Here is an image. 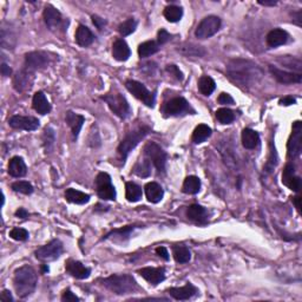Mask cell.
Listing matches in <instances>:
<instances>
[{"instance_id": "1", "label": "cell", "mask_w": 302, "mask_h": 302, "mask_svg": "<svg viewBox=\"0 0 302 302\" xmlns=\"http://www.w3.org/2000/svg\"><path fill=\"white\" fill-rule=\"evenodd\" d=\"M227 75L231 82L240 86H252L262 77V70L250 60L233 59L227 65Z\"/></svg>"}, {"instance_id": "2", "label": "cell", "mask_w": 302, "mask_h": 302, "mask_svg": "<svg viewBox=\"0 0 302 302\" xmlns=\"http://www.w3.org/2000/svg\"><path fill=\"white\" fill-rule=\"evenodd\" d=\"M38 284L37 273L31 266H22L14 272L13 286L19 298H27L36 291Z\"/></svg>"}, {"instance_id": "3", "label": "cell", "mask_w": 302, "mask_h": 302, "mask_svg": "<svg viewBox=\"0 0 302 302\" xmlns=\"http://www.w3.org/2000/svg\"><path fill=\"white\" fill-rule=\"evenodd\" d=\"M102 284L105 288H108L109 291H111L112 293L117 295L134 293L138 288L136 280L129 274L111 275L109 276V278L104 279V280L102 281Z\"/></svg>"}, {"instance_id": "4", "label": "cell", "mask_w": 302, "mask_h": 302, "mask_svg": "<svg viewBox=\"0 0 302 302\" xmlns=\"http://www.w3.org/2000/svg\"><path fill=\"white\" fill-rule=\"evenodd\" d=\"M151 131V128L146 124H141L135 128L134 130L129 131L125 135V137L122 141L120 147H118V153H120L122 160L127 159V157L133 151L135 148L138 146V143L143 140Z\"/></svg>"}, {"instance_id": "5", "label": "cell", "mask_w": 302, "mask_h": 302, "mask_svg": "<svg viewBox=\"0 0 302 302\" xmlns=\"http://www.w3.org/2000/svg\"><path fill=\"white\" fill-rule=\"evenodd\" d=\"M107 104L110 108V110L117 116V117L125 120L131 114V109L129 103L125 99L124 96H122L118 92H114V94H108L103 97Z\"/></svg>"}, {"instance_id": "6", "label": "cell", "mask_w": 302, "mask_h": 302, "mask_svg": "<svg viewBox=\"0 0 302 302\" xmlns=\"http://www.w3.org/2000/svg\"><path fill=\"white\" fill-rule=\"evenodd\" d=\"M144 156L155 165V168L159 173L165 171L166 153L158 144L153 142L148 143L147 146L144 147Z\"/></svg>"}, {"instance_id": "7", "label": "cell", "mask_w": 302, "mask_h": 302, "mask_svg": "<svg viewBox=\"0 0 302 302\" xmlns=\"http://www.w3.org/2000/svg\"><path fill=\"white\" fill-rule=\"evenodd\" d=\"M96 190L99 198L104 201H114L116 198V189L111 182L110 175L107 172L98 173L96 177Z\"/></svg>"}, {"instance_id": "8", "label": "cell", "mask_w": 302, "mask_h": 302, "mask_svg": "<svg viewBox=\"0 0 302 302\" xmlns=\"http://www.w3.org/2000/svg\"><path fill=\"white\" fill-rule=\"evenodd\" d=\"M220 27L221 19L216 17V15H209V17H205L198 24V26L195 31V36L198 39H208V38L213 37L215 33H217Z\"/></svg>"}, {"instance_id": "9", "label": "cell", "mask_w": 302, "mask_h": 302, "mask_svg": "<svg viewBox=\"0 0 302 302\" xmlns=\"http://www.w3.org/2000/svg\"><path fill=\"white\" fill-rule=\"evenodd\" d=\"M63 254V243L59 240H52L36 250V258L41 262L54 261Z\"/></svg>"}, {"instance_id": "10", "label": "cell", "mask_w": 302, "mask_h": 302, "mask_svg": "<svg viewBox=\"0 0 302 302\" xmlns=\"http://www.w3.org/2000/svg\"><path fill=\"white\" fill-rule=\"evenodd\" d=\"M125 86L129 90L130 94H133L137 99L143 102L147 107L153 108V105H155V96L151 94L142 83L130 79L125 83Z\"/></svg>"}, {"instance_id": "11", "label": "cell", "mask_w": 302, "mask_h": 302, "mask_svg": "<svg viewBox=\"0 0 302 302\" xmlns=\"http://www.w3.org/2000/svg\"><path fill=\"white\" fill-rule=\"evenodd\" d=\"M51 63V57L43 51H33L25 56V64L26 69L31 70L32 72L37 70H43L47 67Z\"/></svg>"}, {"instance_id": "12", "label": "cell", "mask_w": 302, "mask_h": 302, "mask_svg": "<svg viewBox=\"0 0 302 302\" xmlns=\"http://www.w3.org/2000/svg\"><path fill=\"white\" fill-rule=\"evenodd\" d=\"M191 110L189 103L182 97H176L170 99L163 108V114L165 117H175V116L179 115H185L187 112ZM194 111V110H191Z\"/></svg>"}, {"instance_id": "13", "label": "cell", "mask_w": 302, "mask_h": 302, "mask_svg": "<svg viewBox=\"0 0 302 302\" xmlns=\"http://www.w3.org/2000/svg\"><path fill=\"white\" fill-rule=\"evenodd\" d=\"M288 156L291 158L300 156L302 151V125L301 122L297 121L293 124V134L288 141Z\"/></svg>"}, {"instance_id": "14", "label": "cell", "mask_w": 302, "mask_h": 302, "mask_svg": "<svg viewBox=\"0 0 302 302\" xmlns=\"http://www.w3.org/2000/svg\"><path fill=\"white\" fill-rule=\"evenodd\" d=\"M9 127L18 130L34 131L39 128V121L30 116H12L8 120Z\"/></svg>"}, {"instance_id": "15", "label": "cell", "mask_w": 302, "mask_h": 302, "mask_svg": "<svg viewBox=\"0 0 302 302\" xmlns=\"http://www.w3.org/2000/svg\"><path fill=\"white\" fill-rule=\"evenodd\" d=\"M137 273L152 286H157L165 279V269L163 267H159V268L146 267V268L138 269Z\"/></svg>"}, {"instance_id": "16", "label": "cell", "mask_w": 302, "mask_h": 302, "mask_svg": "<svg viewBox=\"0 0 302 302\" xmlns=\"http://www.w3.org/2000/svg\"><path fill=\"white\" fill-rule=\"evenodd\" d=\"M269 71H271L273 77H274L279 83H281V84H294V83L300 84L302 80L301 73L298 72H288L272 65L269 66Z\"/></svg>"}, {"instance_id": "17", "label": "cell", "mask_w": 302, "mask_h": 302, "mask_svg": "<svg viewBox=\"0 0 302 302\" xmlns=\"http://www.w3.org/2000/svg\"><path fill=\"white\" fill-rule=\"evenodd\" d=\"M33 83V72L28 69L20 70L15 73L13 78V86L18 92H24L31 89Z\"/></svg>"}, {"instance_id": "18", "label": "cell", "mask_w": 302, "mask_h": 302, "mask_svg": "<svg viewBox=\"0 0 302 302\" xmlns=\"http://www.w3.org/2000/svg\"><path fill=\"white\" fill-rule=\"evenodd\" d=\"M44 20L46 26L51 31H57L63 24V18L60 12L51 5H47L44 9Z\"/></svg>"}, {"instance_id": "19", "label": "cell", "mask_w": 302, "mask_h": 302, "mask_svg": "<svg viewBox=\"0 0 302 302\" xmlns=\"http://www.w3.org/2000/svg\"><path fill=\"white\" fill-rule=\"evenodd\" d=\"M282 183L295 192L301 189V178L295 175V168L293 164H287L282 172Z\"/></svg>"}, {"instance_id": "20", "label": "cell", "mask_w": 302, "mask_h": 302, "mask_svg": "<svg viewBox=\"0 0 302 302\" xmlns=\"http://www.w3.org/2000/svg\"><path fill=\"white\" fill-rule=\"evenodd\" d=\"M65 269L70 275L73 276V278L78 279V280L88 279L90 274H91V269L85 267L82 262L75 261V260H69V261H66Z\"/></svg>"}, {"instance_id": "21", "label": "cell", "mask_w": 302, "mask_h": 302, "mask_svg": "<svg viewBox=\"0 0 302 302\" xmlns=\"http://www.w3.org/2000/svg\"><path fill=\"white\" fill-rule=\"evenodd\" d=\"M168 293L171 295L173 299H176V300L184 301V300H189V299H191L194 295L198 293V291L194 285H191L190 282H188V284L185 286H183V287L170 288L168 291Z\"/></svg>"}, {"instance_id": "22", "label": "cell", "mask_w": 302, "mask_h": 302, "mask_svg": "<svg viewBox=\"0 0 302 302\" xmlns=\"http://www.w3.org/2000/svg\"><path fill=\"white\" fill-rule=\"evenodd\" d=\"M131 54L130 47L123 39H117L112 45V57L118 62H125L129 59Z\"/></svg>"}, {"instance_id": "23", "label": "cell", "mask_w": 302, "mask_h": 302, "mask_svg": "<svg viewBox=\"0 0 302 302\" xmlns=\"http://www.w3.org/2000/svg\"><path fill=\"white\" fill-rule=\"evenodd\" d=\"M187 216L192 222L203 224L208 221V211L200 204H191L187 210Z\"/></svg>"}, {"instance_id": "24", "label": "cell", "mask_w": 302, "mask_h": 302, "mask_svg": "<svg viewBox=\"0 0 302 302\" xmlns=\"http://www.w3.org/2000/svg\"><path fill=\"white\" fill-rule=\"evenodd\" d=\"M7 171L12 177H22V176L26 175L27 166L25 164L24 159H22L21 157L15 156L9 160Z\"/></svg>"}, {"instance_id": "25", "label": "cell", "mask_w": 302, "mask_h": 302, "mask_svg": "<svg viewBox=\"0 0 302 302\" xmlns=\"http://www.w3.org/2000/svg\"><path fill=\"white\" fill-rule=\"evenodd\" d=\"M65 121H66L67 125L71 128L73 137H75V138L78 137V135L80 133V129H82L83 124H84V122H85L84 116L75 114L73 111H67L66 116H65Z\"/></svg>"}, {"instance_id": "26", "label": "cell", "mask_w": 302, "mask_h": 302, "mask_svg": "<svg viewBox=\"0 0 302 302\" xmlns=\"http://www.w3.org/2000/svg\"><path fill=\"white\" fill-rule=\"evenodd\" d=\"M288 40V33L281 28H274L267 34V44L269 47H278L284 45Z\"/></svg>"}, {"instance_id": "27", "label": "cell", "mask_w": 302, "mask_h": 302, "mask_svg": "<svg viewBox=\"0 0 302 302\" xmlns=\"http://www.w3.org/2000/svg\"><path fill=\"white\" fill-rule=\"evenodd\" d=\"M32 105H33L34 110L40 115H46L51 111L50 103L47 101L46 96L44 95V92L41 91H38L34 94L33 99H32Z\"/></svg>"}, {"instance_id": "28", "label": "cell", "mask_w": 302, "mask_h": 302, "mask_svg": "<svg viewBox=\"0 0 302 302\" xmlns=\"http://www.w3.org/2000/svg\"><path fill=\"white\" fill-rule=\"evenodd\" d=\"M146 196L148 198V201L151 202V203H158V202L162 201L163 195H164V191L158 183L156 182H150L146 185Z\"/></svg>"}, {"instance_id": "29", "label": "cell", "mask_w": 302, "mask_h": 302, "mask_svg": "<svg viewBox=\"0 0 302 302\" xmlns=\"http://www.w3.org/2000/svg\"><path fill=\"white\" fill-rule=\"evenodd\" d=\"M95 40V36L92 32L90 31L89 27L84 26V25H79L76 31V41L79 46L86 47L90 46Z\"/></svg>"}, {"instance_id": "30", "label": "cell", "mask_w": 302, "mask_h": 302, "mask_svg": "<svg viewBox=\"0 0 302 302\" xmlns=\"http://www.w3.org/2000/svg\"><path fill=\"white\" fill-rule=\"evenodd\" d=\"M260 143V136L255 130L245 129L242 131V146L246 149L252 150L255 149Z\"/></svg>"}, {"instance_id": "31", "label": "cell", "mask_w": 302, "mask_h": 302, "mask_svg": "<svg viewBox=\"0 0 302 302\" xmlns=\"http://www.w3.org/2000/svg\"><path fill=\"white\" fill-rule=\"evenodd\" d=\"M65 198H66V201L71 202V203L85 204L90 201V195L85 194V192L79 191V190H76V189H73V188H69V189H66V191H65Z\"/></svg>"}, {"instance_id": "32", "label": "cell", "mask_w": 302, "mask_h": 302, "mask_svg": "<svg viewBox=\"0 0 302 302\" xmlns=\"http://www.w3.org/2000/svg\"><path fill=\"white\" fill-rule=\"evenodd\" d=\"M201 189V181L200 178L196 176H188L183 182L182 191L188 195H195L200 191Z\"/></svg>"}, {"instance_id": "33", "label": "cell", "mask_w": 302, "mask_h": 302, "mask_svg": "<svg viewBox=\"0 0 302 302\" xmlns=\"http://www.w3.org/2000/svg\"><path fill=\"white\" fill-rule=\"evenodd\" d=\"M211 136V129L205 124H200L195 128L192 133V142L195 144H201Z\"/></svg>"}, {"instance_id": "34", "label": "cell", "mask_w": 302, "mask_h": 302, "mask_svg": "<svg viewBox=\"0 0 302 302\" xmlns=\"http://www.w3.org/2000/svg\"><path fill=\"white\" fill-rule=\"evenodd\" d=\"M125 197L129 202H138L142 198V189L134 182L125 184Z\"/></svg>"}, {"instance_id": "35", "label": "cell", "mask_w": 302, "mask_h": 302, "mask_svg": "<svg viewBox=\"0 0 302 302\" xmlns=\"http://www.w3.org/2000/svg\"><path fill=\"white\" fill-rule=\"evenodd\" d=\"M215 89H216V84L211 77L202 76L198 80V90L202 95L210 96L215 91Z\"/></svg>"}, {"instance_id": "36", "label": "cell", "mask_w": 302, "mask_h": 302, "mask_svg": "<svg viewBox=\"0 0 302 302\" xmlns=\"http://www.w3.org/2000/svg\"><path fill=\"white\" fill-rule=\"evenodd\" d=\"M159 49V45L153 40L144 41L138 46V54L141 58H147L155 54Z\"/></svg>"}, {"instance_id": "37", "label": "cell", "mask_w": 302, "mask_h": 302, "mask_svg": "<svg viewBox=\"0 0 302 302\" xmlns=\"http://www.w3.org/2000/svg\"><path fill=\"white\" fill-rule=\"evenodd\" d=\"M172 254L173 259L177 263H187L191 259L190 250L184 246H175L172 248Z\"/></svg>"}, {"instance_id": "38", "label": "cell", "mask_w": 302, "mask_h": 302, "mask_svg": "<svg viewBox=\"0 0 302 302\" xmlns=\"http://www.w3.org/2000/svg\"><path fill=\"white\" fill-rule=\"evenodd\" d=\"M133 170L134 173H136L140 177H149L151 173V162L146 157V158L138 160Z\"/></svg>"}, {"instance_id": "39", "label": "cell", "mask_w": 302, "mask_h": 302, "mask_svg": "<svg viewBox=\"0 0 302 302\" xmlns=\"http://www.w3.org/2000/svg\"><path fill=\"white\" fill-rule=\"evenodd\" d=\"M183 15V9L181 7H178V6L175 5H170L166 6L164 9V17L168 21L170 22H177L181 20Z\"/></svg>"}, {"instance_id": "40", "label": "cell", "mask_w": 302, "mask_h": 302, "mask_svg": "<svg viewBox=\"0 0 302 302\" xmlns=\"http://www.w3.org/2000/svg\"><path fill=\"white\" fill-rule=\"evenodd\" d=\"M216 118L221 124H230L235 120V114L230 109L222 108L216 111Z\"/></svg>"}, {"instance_id": "41", "label": "cell", "mask_w": 302, "mask_h": 302, "mask_svg": "<svg viewBox=\"0 0 302 302\" xmlns=\"http://www.w3.org/2000/svg\"><path fill=\"white\" fill-rule=\"evenodd\" d=\"M279 62H280L282 65H285L288 69L294 70V71H298V73H300L301 69H302V64L300 59H297V58H292L286 56H282L281 58H279Z\"/></svg>"}, {"instance_id": "42", "label": "cell", "mask_w": 302, "mask_h": 302, "mask_svg": "<svg viewBox=\"0 0 302 302\" xmlns=\"http://www.w3.org/2000/svg\"><path fill=\"white\" fill-rule=\"evenodd\" d=\"M136 27H137V21L135 20V19L130 18V19H128V20H125L124 22H122V24L120 25V27H118V32L121 33V36L127 37V36H129V34L133 33V32H135Z\"/></svg>"}, {"instance_id": "43", "label": "cell", "mask_w": 302, "mask_h": 302, "mask_svg": "<svg viewBox=\"0 0 302 302\" xmlns=\"http://www.w3.org/2000/svg\"><path fill=\"white\" fill-rule=\"evenodd\" d=\"M135 226H127L123 228H120V229H115L112 230L111 233H109L107 236L104 237V239H109V237H120V239H128V237L130 236L131 231H134Z\"/></svg>"}, {"instance_id": "44", "label": "cell", "mask_w": 302, "mask_h": 302, "mask_svg": "<svg viewBox=\"0 0 302 302\" xmlns=\"http://www.w3.org/2000/svg\"><path fill=\"white\" fill-rule=\"evenodd\" d=\"M12 189H13L15 192H20V194L24 195H30L33 192V187H32V184L26 181L14 182L13 184H12Z\"/></svg>"}, {"instance_id": "45", "label": "cell", "mask_w": 302, "mask_h": 302, "mask_svg": "<svg viewBox=\"0 0 302 302\" xmlns=\"http://www.w3.org/2000/svg\"><path fill=\"white\" fill-rule=\"evenodd\" d=\"M43 141H44V148L45 150H46V152L47 151L52 150L54 141H56V136H54V131L52 128H46V129H45Z\"/></svg>"}, {"instance_id": "46", "label": "cell", "mask_w": 302, "mask_h": 302, "mask_svg": "<svg viewBox=\"0 0 302 302\" xmlns=\"http://www.w3.org/2000/svg\"><path fill=\"white\" fill-rule=\"evenodd\" d=\"M28 231L22 228H13L9 231V237L15 241H26L28 239Z\"/></svg>"}, {"instance_id": "47", "label": "cell", "mask_w": 302, "mask_h": 302, "mask_svg": "<svg viewBox=\"0 0 302 302\" xmlns=\"http://www.w3.org/2000/svg\"><path fill=\"white\" fill-rule=\"evenodd\" d=\"M170 39H171V34H170L166 30H164V28H160L158 32V36H157V41H158V45L165 44L166 41H169Z\"/></svg>"}, {"instance_id": "48", "label": "cell", "mask_w": 302, "mask_h": 302, "mask_svg": "<svg viewBox=\"0 0 302 302\" xmlns=\"http://www.w3.org/2000/svg\"><path fill=\"white\" fill-rule=\"evenodd\" d=\"M165 70L170 73V75L175 77V78L177 80H183V73L181 72V70H179L176 65H168V66H166Z\"/></svg>"}, {"instance_id": "49", "label": "cell", "mask_w": 302, "mask_h": 302, "mask_svg": "<svg viewBox=\"0 0 302 302\" xmlns=\"http://www.w3.org/2000/svg\"><path fill=\"white\" fill-rule=\"evenodd\" d=\"M62 301L64 302H77L79 301V299L76 297L75 294L72 293L70 289H66L65 292H64L63 295H62Z\"/></svg>"}, {"instance_id": "50", "label": "cell", "mask_w": 302, "mask_h": 302, "mask_svg": "<svg viewBox=\"0 0 302 302\" xmlns=\"http://www.w3.org/2000/svg\"><path fill=\"white\" fill-rule=\"evenodd\" d=\"M217 101L220 104L227 105V104H234V99L229 94H226V92H223V94H221L218 96Z\"/></svg>"}, {"instance_id": "51", "label": "cell", "mask_w": 302, "mask_h": 302, "mask_svg": "<svg viewBox=\"0 0 302 302\" xmlns=\"http://www.w3.org/2000/svg\"><path fill=\"white\" fill-rule=\"evenodd\" d=\"M280 105H285V107H289V105H293L297 103V99H295L293 96H286V97L280 99Z\"/></svg>"}, {"instance_id": "52", "label": "cell", "mask_w": 302, "mask_h": 302, "mask_svg": "<svg viewBox=\"0 0 302 302\" xmlns=\"http://www.w3.org/2000/svg\"><path fill=\"white\" fill-rule=\"evenodd\" d=\"M156 254L159 256V258L165 260V261H168L169 260V254L165 247H158V248H156Z\"/></svg>"}, {"instance_id": "53", "label": "cell", "mask_w": 302, "mask_h": 302, "mask_svg": "<svg viewBox=\"0 0 302 302\" xmlns=\"http://www.w3.org/2000/svg\"><path fill=\"white\" fill-rule=\"evenodd\" d=\"M92 21H94V24L96 25V27H97L98 30H102L103 26L105 25L104 19L98 17V15H92Z\"/></svg>"}, {"instance_id": "54", "label": "cell", "mask_w": 302, "mask_h": 302, "mask_svg": "<svg viewBox=\"0 0 302 302\" xmlns=\"http://www.w3.org/2000/svg\"><path fill=\"white\" fill-rule=\"evenodd\" d=\"M0 301L2 302H12L13 301V298H12L11 293H9V291H2L1 295H0Z\"/></svg>"}, {"instance_id": "55", "label": "cell", "mask_w": 302, "mask_h": 302, "mask_svg": "<svg viewBox=\"0 0 302 302\" xmlns=\"http://www.w3.org/2000/svg\"><path fill=\"white\" fill-rule=\"evenodd\" d=\"M11 73H12L11 67H9L7 64L2 63L1 64V75L4 77H8V76H11Z\"/></svg>"}, {"instance_id": "56", "label": "cell", "mask_w": 302, "mask_h": 302, "mask_svg": "<svg viewBox=\"0 0 302 302\" xmlns=\"http://www.w3.org/2000/svg\"><path fill=\"white\" fill-rule=\"evenodd\" d=\"M15 216L19 218H26L28 216V213L25 210L24 208H19L17 211H15Z\"/></svg>"}, {"instance_id": "57", "label": "cell", "mask_w": 302, "mask_h": 302, "mask_svg": "<svg viewBox=\"0 0 302 302\" xmlns=\"http://www.w3.org/2000/svg\"><path fill=\"white\" fill-rule=\"evenodd\" d=\"M259 4L260 5H263V6H275L276 4H278V1H274V0H271V1H268V0H259Z\"/></svg>"}, {"instance_id": "58", "label": "cell", "mask_w": 302, "mask_h": 302, "mask_svg": "<svg viewBox=\"0 0 302 302\" xmlns=\"http://www.w3.org/2000/svg\"><path fill=\"white\" fill-rule=\"evenodd\" d=\"M300 201H301V198L299 197V196H297V197H294V200H293V202H294V204H295V208L298 209V211H300V209H301V205H300Z\"/></svg>"}]
</instances>
